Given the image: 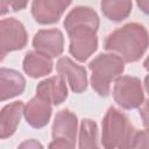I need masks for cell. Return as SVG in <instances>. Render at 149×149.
Returning a JSON list of instances; mask_svg holds the SVG:
<instances>
[{
  "instance_id": "2e32d148",
  "label": "cell",
  "mask_w": 149,
  "mask_h": 149,
  "mask_svg": "<svg viewBox=\"0 0 149 149\" xmlns=\"http://www.w3.org/2000/svg\"><path fill=\"white\" fill-rule=\"evenodd\" d=\"M132 0H101L102 14L113 22H121L132 13Z\"/></svg>"
},
{
  "instance_id": "9c48e42d",
  "label": "cell",
  "mask_w": 149,
  "mask_h": 149,
  "mask_svg": "<svg viewBox=\"0 0 149 149\" xmlns=\"http://www.w3.org/2000/svg\"><path fill=\"white\" fill-rule=\"evenodd\" d=\"M33 47L36 51L42 52L51 58L58 57L64 50V36L57 28L41 29L33 38Z\"/></svg>"
},
{
  "instance_id": "44dd1931",
  "label": "cell",
  "mask_w": 149,
  "mask_h": 149,
  "mask_svg": "<svg viewBox=\"0 0 149 149\" xmlns=\"http://www.w3.org/2000/svg\"><path fill=\"white\" fill-rule=\"evenodd\" d=\"M19 148H43V146H42L40 142H37L36 140L30 139V140H28V141L22 142V143L19 146Z\"/></svg>"
},
{
  "instance_id": "30bf717a",
  "label": "cell",
  "mask_w": 149,
  "mask_h": 149,
  "mask_svg": "<svg viewBox=\"0 0 149 149\" xmlns=\"http://www.w3.org/2000/svg\"><path fill=\"white\" fill-rule=\"evenodd\" d=\"M56 71L58 74L66 78L68 84L72 92L81 93L87 87L86 69L78 65L69 57H61L56 63Z\"/></svg>"
},
{
  "instance_id": "7a4b0ae2",
  "label": "cell",
  "mask_w": 149,
  "mask_h": 149,
  "mask_svg": "<svg viewBox=\"0 0 149 149\" xmlns=\"http://www.w3.org/2000/svg\"><path fill=\"white\" fill-rule=\"evenodd\" d=\"M105 49L119 55L126 63L139 61L149 47V33L143 24L129 22L112 31L105 40Z\"/></svg>"
},
{
  "instance_id": "8fae6325",
  "label": "cell",
  "mask_w": 149,
  "mask_h": 149,
  "mask_svg": "<svg viewBox=\"0 0 149 149\" xmlns=\"http://www.w3.org/2000/svg\"><path fill=\"white\" fill-rule=\"evenodd\" d=\"M52 112V104L37 94L33 97L23 108V116L33 128H43L48 125Z\"/></svg>"
},
{
  "instance_id": "277c9868",
  "label": "cell",
  "mask_w": 149,
  "mask_h": 149,
  "mask_svg": "<svg viewBox=\"0 0 149 149\" xmlns=\"http://www.w3.org/2000/svg\"><path fill=\"white\" fill-rule=\"evenodd\" d=\"M135 128L128 116L114 106H111L102 119L101 146L107 149L130 148Z\"/></svg>"
},
{
  "instance_id": "cb8c5ba5",
  "label": "cell",
  "mask_w": 149,
  "mask_h": 149,
  "mask_svg": "<svg viewBox=\"0 0 149 149\" xmlns=\"http://www.w3.org/2000/svg\"><path fill=\"white\" fill-rule=\"evenodd\" d=\"M143 68H144L147 71H149V56L144 59V62H143Z\"/></svg>"
},
{
  "instance_id": "ac0fdd59",
  "label": "cell",
  "mask_w": 149,
  "mask_h": 149,
  "mask_svg": "<svg viewBox=\"0 0 149 149\" xmlns=\"http://www.w3.org/2000/svg\"><path fill=\"white\" fill-rule=\"evenodd\" d=\"M130 148H149V130H135L130 141Z\"/></svg>"
},
{
  "instance_id": "7402d4cb",
  "label": "cell",
  "mask_w": 149,
  "mask_h": 149,
  "mask_svg": "<svg viewBox=\"0 0 149 149\" xmlns=\"http://www.w3.org/2000/svg\"><path fill=\"white\" fill-rule=\"evenodd\" d=\"M139 8L147 15H149V0H136Z\"/></svg>"
},
{
  "instance_id": "e0dca14e",
  "label": "cell",
  "mask_w": 149,
  "mask_h": 149,
  "mask_svg": "<svg viewBox=\"0 0 149 149\" xmlns=\"http://www.w3.org/2000/svg\"><path fill=\"white\" fill-rule=\"evenodd\" d=\"M79 148H98V126L91 119H83L79 128Z\"/></svg>"
},
{
  "instance_id": "ba28073f",
  "label": "cell",
  "mask_w": 149,
  "mask_h": 149,
  "mask_svg": "<svg viewBox=\"0 0 149 149\" xmlns=\"http://www.w3.org/2000/svg\"><path fill=\"white\" fill-rule=\"evenodd\" d=\"M72 0H33L31 15L41 24H52L59 21Z\"/></svg>"
},
{
  "instance_id": "603a6c76",
  "label": "cell",
  "mask_w": 149,
  "mask_h": 149,
  "mask_svg": "<svg viewBox=\"0 0 149 149\" xmlns=\"http://www.w3.org/2000/svg\"><path fill=\"white\" fill-rule=\"evenodd\" d=\"M144 90H146V92L148 93V97H149V74H147L146 78H144Z\"/></svg>"
},
{
  "instance_id": "d6986e66",
  "label": "cell",
  "mask_w": 149,
  "mask_h": 149,
  "mask_svg": "<svg viewBox=\"0 0 149 149\" xmlns=\"http://www.w3.org/2000/svg\"><path fill=\"white\" fill-rule=\"evenodd\" d=\"M29 0H1V14L5 15L9 9L17 12L26 8Z\"/></svg>"
},
{
  "instance_id": "ffe728a7",
  "label": "cell",
  "mask_w": 149,
  "mask_h": 149,
  "mask_svg": "<svg viewBox=\"0 0 149 149\" xmlns=\"http://www.w3.org/2000/svg\"><path fill=\"white\" fill-rule=\"evenodd\" d=\"M140 116L142 119V123L144 128L149 130V100L140 106Z\"/></svg>"
},
{
  "instance_id": "4fadbf2b",
  "label": "cell",
  "mask_w": 149,
  "mask_h": 149,
  "mask_svg": "<svg viewBox=\"0 0 149 149\" xmlns=\"http://www.w3.org/2000/svg\"><path fill=\"white\" fill-rule=\"evenodd\" d=\"M26 88L24 77L16 70L1 68L0 70V99L6 101L23 93Z\"/></svg>"
},
{
  "instance_id": "7c38bea8",
  "label": "cell",
  "mask_w": 149,
  "mask_h": 149,
  "mask_svg": "<svg viewBox=\"0 0 149 149\" xmlns=\"http://www.w3.org/2000/svg\"><path fill=\"white\" fill-rule=\"evenodd\" d=\"M36 94L52 105H61L68 98L65 78L57 74L40 81L36 87Z\"/></svg>"
},
{
  "instance_id": "5bb4252c",
  "label": "cell",
  "mask_w": 149,
  "mask_h": 149,
  "mask_svg": "<svg viewBox=\"0 0 149 149\" xmlns=\"http://www.w3.org/2000/svg\"><path fill=\"white\" fill-rule=\"evenodd\" d=\"M22 68L28 77L41 78L51 73L54 69V62L51 57L35 50L26 54L22 62Z\"/></svg>"
},
{
  "instance_id": "9a60e30c",
  "label": "cell",
  "mask_w": 149,
  "mask_h": 149,
  "mask_svg": "<svg viewBox=\"0 0 149 149\" xmlns=\"http://www.w3.org/2000/svg\"><path fill=\"white\" fill-rule=\"evenodd\" d=\"M23 101H14L2 107L0 113V137L2 140L10 137L15 133L23 114Z\"/></svg>"
},
{
  "instance_id": "6da1fadb",
  "label": "cell",
  "mask_w": 149,
  "mask_h": 149,
  "mask_svg": "<svg viewBox=\"0 0 149 149\" xmlns=\"http://www.w3.org/2000/svg\"><path fill=\"white\" fill-rule=\"evenodd\" d=\"M99 16L86 6H77L64 19V28L69 35V52L78 62L87 61L98 49L97 31Z\"/></svg>"
},
{
  "instance_id": "8992f818",
  "label": "cell",
  "mask_w": 149,
  "mask_h": 149,
  "mask_svg": "<svg viewBox=\"0 0 149 149\" xmlns=\"http://www.w3.org/2000/svg\"><path fill=\"white\" fill-rule=\"evenodd\" d=\"M78 130V119L70 109L56 113L51 127L52 142L49 148H74Z\"/></svg>"
},
{
  "instance_id": "3957f363",
  "label": "cell",
  "mask_w": 149,
  "mask_h": 149,
  "mask_svg": "<svg viewBox=\"0 0 149 149\" xmlns=\"http://www.w3.org/2000/svg\"><path fill=\"white\" fill-rule=\"evenodd\" d=\"M88 69L91 71V86L100 95L111 93V84L125 71V61L114 52H105L93 58Z\"/></svg>"
},
{
  "instance_id": "5b68a950",
  "label": "cell",
  "mask_w": 149,
  "mask_h": 149,
  "mask_svg": "<svg viewBox=\"0 0 149 149\" xmlns=\"http://www.w3.org/2000/svg\"><path fill=\"white\" fill-rule=\"evenodd\" d=\"M112 94L118 106L123 109H135L144 102L143 87L137 77H118L113 83Z\"/></svg>"
},
{
  "instance_id": "52a82bcc",
  "label": "cell",
  "mask_w": 149,
  "mask_h": 149,
  "mask_svg": "<svg viewBox=\"0 0 149 149\" xmlns=\"http://www.w3.org/2000/svg\"><path fill=\"white\" fill-rule=\"evenodd\" d=\"M28 33L24 26L15 17L2 19L0 23V49L1 59L7 54L21 50L27 45Z\"/></svg>"
}]
</instances>
